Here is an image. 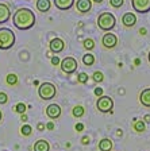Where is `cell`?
<instances>
[{
	"instance_id": "5b68a950",
	"label": "cell",
	"mask_w": 150,
	"mask_h": 151,
	"mask_svg": "<svg viewBox=\"0 0 150 151\" xmlns=\"http://www.w3.org/2000/svg\"><path fill=\"white\" fill-rule=\"evenodd\" d=\"M112 107H114V101L109 96H100L96 101V108L103 113L107 112L112 113Z\"/></svg>"
},
{
	"instance_id": "ffe728a7",
	"label": "cell",
	"mask_w": 150,
	"mask_h": 151,
	"mask_svg": "<svg viewBox=\"0 0 150 151\" xmlns=\"http://www.w3.org/2000/svg\"><path fill=\"white\" fill-rule=\"evenodd\" d=\"M72 113L75 117H83L85 113V109H84V107H81V105H76V107L73 108Z\"/></svg>"
},
{
	"instance_id": "cb8c5ba5",
	"label": "cell",
	"mask_w": 150,
	"mask_h": 151,
	"mask_svg": "<svg viewBox=\"0 0 150 151\" xmlns=\"http://www.w3.org/2000/svg\"><path fill=\"white\" fill-rule=\"evenodd\" d=\"M26 108H27V107H26V105H25L23 103H18V104L15 105V108H14V109H15L18 113L23 115V113H26Z\"/></svg>"
},
{
	"instance_id": "d4e9b609",
	"label": "cell",
	"mask_w": 150,
	"mask_h": 151,
	"mask_svg": "<svg viewBox=\"0 0 150 151\" xmlns=\"http://www.w3.org/2000/svg\"><path fill=\"white\" fill-rule=\"evenodd\" d=\"M84 47L87 49V50H92V49L95 47V42H93V39H91V38L85 39V41H84Z\"/></svg>"
},
{
	"instance_id": "f546056e",
	"label": "cell",
	"mask_w": 150,
	"mask_h": 151,
	"mask_svg": "<svg viewBox=\"0 0 150 151\" xmlns=\"http://www.w3.org/2000/svg\"><path fill=\"white\" fill-rule=\"evenodd\" d=\"M59 58L57 55H54V57H51V65H54V66H57V65H59Z\"/></svg>"
},
{
	"instance_id": "4dcf8cb0",
	"label": "cell",
	"mask_w": 150,
	"mask_h": 151,
	"mask_svg": "<svg viewBox=\"0 0 150 151\" xmlns=\"http://www.w3.org/2000/svg\"><path fill=\"white\" fill-rule=\"evenodd\" d=\"M75 129L77 132H81L83 129H84V124H83V123H77V124L75 126Z\"/></svg>"
},
{
	"instance_id": "277c9868",
	"label": "cell",
	"mask_w": 150,
	"mask_h": 151,
	"mask_svg": "<svg viewBox=\"0 0 150 151\" xmlns=\"http://www.w3.org/2000/svg\"><path fill=\"white\" fill-rule=\"evenodd\" d=\"M56 93H57V89L51 82H43L38 88V96L42 100H51V99H54Z\"/></svg>"
},
{
	"instance_id": "ba28073f",
	"label": "cell",
	"mask_w": 150,
	"mask_h": 151,
	"mask_svg": "<svg viewBox=\"0 0 150 151\" xmlns=\"http://www.w3.org/2000/svg\"><path fill=\"white\" fill-rule=\"evenodd\" d=\"M101 43H103V46L106 47V49H112V47H115L116 45H118V38H116L115 34L108 32V34L103 35V38H101Z\"/></svg>"
},
{
	"instance_id": "30bf717a",
	"label": "cell",
	"mask_w": 150,
	"mask_h": 151,
	"mask_svg": "<svg viewBox=\"0 0 150 151\" xmlns=\"http://www.w3.org/2000/svg\"><path fill=\"white\" fill-rule=\"evenodd\" d=\"M46 115H47V117L51 120L58 119V117L61 116V107L57 105V104H50L46 108Z\"/></svg>"
},
{
	"instance_id": "6da1fadb",
	"label": "cell",
	"mask_w": 150,
	"mask_h": 151,
	"mask_svg": "<svg viewBox=\"0 0 150 151\" xmlns=\"http://www.w3.org/2000/svg\"><path fill=\"white\" fill-rule=\"evenodd\" d=\"M12 22L18 30H30L35 24V15L30 8H19L14 14Z\"/></svg>"
},
{
	"instance_id": "f1b7e54d",
	"label": "cell",
	"mask_w": 150,
	"mask_h": 151,
	"mask_svg": "<svg viewBox=\"0 0 150 151\" xmlns=\"http://www.w3.org/2000/svg\"><path fill=\"white\" fill-rule=\"evenodd\" d=\"M8 101V96L4 92H0V104H6Z\"/></svg>"
},
{
	"instance_id": "d6a6232c",
	"label": "cell",
	"mask_w": 150,
	"mask_h": 151,
	"mask_svg": "<svg viewBox=\"0 0 150 151\" xmlns=\"http://www.w3.org/2000/svg\"><path fill=\"white\" fill-rule=\"evenodd\" d=\"M95 94H96L97 97L103 96V89H101V88H96V89H95Z\"/></svg>"
},
{
	"instance_id": "d590c367",
	"label": "cell",
	"mask_w": 150,
	"mask_h": 151,
	"mask_svg": "<svg viewBox=\"0 0 150 151\" xmlns=\"http://www.w3.org/2000/svg\"><path fill=\"white\" fill-rule=\"evenodd\" d=\"M20 120H22V122H27V115H26V113L20 115Z\"/></svg>"
},
{
	"instance_id": "74e56055",
	"label": "cell",
	"mask_w": 150,
	"mask_h": 151,
	"mask_svg": "<svg viewBox=\"0 0 150 151\" xmlns=\"http://www.w3.org/2000/svg\"><path fill=\"white\" fill-rule=\"evenodd\" d=\"M139 32H141L142 35H145V34H146V28H141V30H139Z\"/></svg>"
},
{
	"instance_id": "d6986e66",
	"label": "cell",
	"mask_w": 150,
	"mask_h": 151,
	"mask_svg": "<svg viewBox=\"0 0 150 151\" xmlns=\"http://www.w3.org/2000/svg\"><path fill=\"white\" fill-rule=\"evenodd\" d=\"M83 62H84V65L85 66H91V65H93L95 63V55L93 54H85L84 57H83Z\"/></svg>"
},
{
	"instance_id": "2e32d148",
	"label": "cell",
	"mask_w": 150,
	"mask_h": 151,
	"mask_svg": "<svg viewBox=\"0 0 150 151\" xmlns=\"http://www.w3.org/2000/svg\"><path fill=\"white\" fill-rule=\"evenodd\" d=\"M50 150V145L49 142L45 140V139H39V140L35 142L34 145V151H49Z\"/></svg>"
},
{
	"instance_id": "1f68e13d",
	"label": "cell",
	"mask_w": 150,
	"mask_h": 151,
	"mask_svg": "<svg viewBox=\"0 0 150 151\" xmlns=\"http://www.w3.org/2000/svg\"><path fill=\"white\" fill-rule=\"evenodd\" d=\"M89 142H91V139H89V136H83L81 138V143L84 146H87V145H89Z\"/></svg>"
},
{
	"instance_id": "8992f818",
	"label": "cell",
	"mask_w": 150,
	"mask_h": 151,
	"mask_svg": "<svg viewBox=\"0 0 150 151\" xmlns=\"http://www.w3.org/2000/svg\"><path fill=\"white\" fill-rule=\"evenodd\" d=\"M59 66H61V70H62L64 73H66V74H72V73L76 72L78 63L73 57H65V58L59 62Z\"/></svg>"
},
{
	"instance_id": "44dd1931",
	"label": "cell",
	"mask_w": 150,
	"mask_h": 151,
	"mask_svg": "<svg viewBox=\"0 0 150 151\" xmlns=\"http://www.w3.org/2000/svg\"><path fill=\"white\" fill-rule=\"evenodd\" d=\"M133 127H134V129L137 132H143L145 128H146V126H145V123L142 122V120H135L134 124H133Z\"/></svg>"
},
{
	"instance_id": "e0dca14e",
	"label": "cell",
	"mask_w": 150,
	"mask_h": 151,
	"mask_svg": "<svg viewBox=\"0 0 150 151\" xmlns=\"http://www.w3.org/2000/svg\"><path fill=\"white\" fill-rule=\"evenodd\" d=\"M99 150L100 151H111L112 150V140L108 138H104L99 142Z\"/></svg>"
},
{
	"instance_id": "9c48e42d",
	"label": "cell",
	"mask_w": 150,
	"mask_h": 151,
	"mask_svg": "<svg viewBox=\"0 0 150 151\" xmlns=\"http://www.w3.org/2000/svg\"><path fill=\"white\" fill-rule=\"evenodd\" d=\"M49 46H50V51H51V53L58 54L65 49V42H64L61 38H53V39L50 41Z\"/></svg>"
},
{
	"instance_id": "e575fe53",
	"label": "cell",
	"mask_w": 150,
	"mask_h": 151,
	"mask_svg": "<svg viewBox=\"0 0 150 151\" xmlns=\"http://www.w3.org/2000/svg\"><path fill=\"white\" fill-rule=\"evenodd\" d=\"M46 128H47V129H54V123H53V122L47 123V124H46Z\"/></svg>"
},
{
	"instance_id": "83f0119b",
	"label": "cell",
	"mask_w": 150,
	"mask_h": 151,
	"mask_svg": "<svg viewBox=\"0 0 150 151\" xmlns=\"http://www.w3.org/2000/svg\"><path fill=\"white\" fill-rule=\"evenodd\" d=\"M77 80H78V82H80V84H85V82L88 81V74H87V73H80Z\"/></svg>"
},
{
	"instance_id": "8fae6325",
	"label": "cell",
	"mask_w": 150,
	"mask_h": 151,
	"mask_svg": "<svg viewBox=\"0 0 150 151\" xmlns=\"http://www.w3.org/2000/svg\"><path fill=\"white\" fill-rule=\"evenodd\" d=\"M76 8L81 14L89 12L92 8V0H77L76 1Z\"/></svg>"
},
{
	"instance_id": "7c38bea8",
	"label": "cell",
	"mask_w": 150,
	"mask_h": 151,
	"mask_svg": "<svg viewBox=\"0 0 150 151\" xmlns=\"http://www.w3.org/2000/svg\"><path fill=\"white\" fill-rule=\"evenodd\" d=\"M122 23L126 27H133V26L137 23V16L133 12H126L122 18Z\"/></svg>"
},
{
	"instance_id": "7402d4cb",
	"label": "cell",
	"mask_w": 150,
	"mask_h": 151,
	"mask_svg": "<svg viewBox=\"0 0 150 151\" xmlns=\"http://www.w3.org/2000/svg\"><path fill=\"white\" fill-rule=\"evenodd\" d=\"M20 132H22L23 136H30V135H31V132H33L31 126H28V124H25V126L20 128Z\"/></svg>"
},
{
	"instance_id": "7a4b0ae2",
	"label": "cell",
	"mask_w": 150,
	"mask_h": 151,
	"mask_svg": "<svg viewBox=\"0 0 150 151\" xmlns=\"http://www.w3.org/2000/svg\"><path fill=\"white\" fill-rule=\"evenodd\" d=\"M15 43V34L7 27L0 28V50H8Z\"/></svg>"
},
{
	"instance_id": "3957f363",
	"label": "cell",
	"mask_w": 150,
	"mask_h": 151,
	"mask_svg": "<svg viewBox=\"0 0 150 151\" xmlns=\"http://www.w3.org/2000/svg\"><path fill=\"white\" fill-rule=\"evenodd\" d=\"M116 19L111 12H101L97 18V26L103 31H109L115 27Z\"/></svg>"
},
{
	"instance_id": "5bb4252c",
	"label": "cell",
	"mask_w": 150,
	"mask_h": 151,
	"mask_svg": "<svg viewBox=\"0 0 150 151\" xmlns=\"http://www.w3.org/2000/svg\"><path fill=\"white\" fill-rule=\"evenodd\" d=\"M9 18H11V11L8 6L0 3V23H6Z\"/></svg>"
},
{
	"instance_id": "836d02e7",
	"label": "cell",
	"mask_w": 150,
	"mask_h": 151,
	"mask_svg": "<svg viewBox=\"0 0 150 151\" xmlns=\"http://www.w3.org/2000/svg\"><path fill=\"white\" fill-rule=\"evenodd\" d=\"M45 127H46V126H45L43 123H39V124H38V126H37V128H38V131H43V129H45Z\"/></svg>"
},
{
	"instance_id": "ab89813d",
	"label": "cell",
	"mask_w": 150,
	"mask_h": 151,
	"mask_svg": "<svg viewBox=\"0 0 150 151\" xmlns=\"http://www.w3.org/2000/svg\"><path fill=\"white\" fill-rule=\"evenodd\" d=\"M1 117H3V113H1V111H0V120H1Z\"/></svg>"
},
{
	"instance_id": "4316f807",
	"label": "cell",
	"mask_w": 150,
	"mask_h": 151,
	"mask_svg": "<svg viewBox=\"0 0 150 151\" xmlns=\"http://www.w3.org/2000/svg\"><path fill=\"white\" fill-rule=\"evenodd\" d=\"M93 80L96 82H101L104 80V76H103V73L101 72H95L93 73Z\"/></svg>"
},
{
	"instance_id": "4fadbf2b",
	"label": "cell",
	"mask_w": 150,
	"mask_h": 151,
	"mask_svg": "<svg viewBox=\"0 0 150 151\" xmlns=\"http://www.w3.org/2000/svg\"><path fill=\"white\" fill-rule=\"evenodd\" d=\"M54 4L58 9L61 11H66V9L72 8L75 4V0H54Z\"/></svg>"
},
{
	"instance_id": "60d3db41",
	"label": "cell",
	"mask_w": 150,
	"mask_h": 151,
	"mask_svg": "<svg viewBox=\"0 0 150 151\" xmlns=\"http://www.w3.org/2000/svg\"><path fill=\"white\" fill-rule=\"evenodd\" d=\"M149 62H150V51H149Z\"/></svg>"
},
{
	"instance_id": "f35d334b",
	"label": "cell",
	"mask_w": 150,
	"mask_h": 151,
	"mask_svg": "<svg viewBox=\"0 0 150 151\" xmlns=\"http://www.w3.org/2000/svg\"><path fill=\"white\" fill-rule=\"evenodd\" d=\"M92 1H95V3H99V4H100L101 1H103V0H92Z\"/></svg>"
},
{
	"instance_id": "603a6c76",
	"label": "cell",
	"mask_w": 150,
	"mask_h": 151,
	"mask_svg": "<svg viewBox=\"0 0 150 151\" xmlns=\"http://www.w3.org/2000/svg\"><path fill=\"white\" fill-rule=\"evenodd\" d=\"M16 82H18V77H16V74H8L7 76V84L8 85H16Z\"/></svg>"
},
{
	"instance_id": "ac0fdd59",
	"label": "cell",
	"mask_w": 150,
	"mask_h": 151,
	"mask_svg": "<svg viewBox=\"0 0 150 151\" xmlns=\"http://www.w3.org/2000/svg\"><path fill=\"white\" fill-rule=\"evenodd\" d=\"M50 0H38L37 1V9L39 12H47L50 9Z\"/></svg>"
},
{
	"instance_id": "484cf974",
	"label": "cell",
	"mask_w": 150,
	"mask_h": 151,
	"mask_svg": "<svg viewBox=\"0 0 150 151\" xmlns=\"http://www.w3.org/2000/svg\"><path fill=\"white\" fill-rule=\"evenodd\" d=\"M125 3V0H109V4L114 7V8H120Z\"/></svg>"
},
{
	"instance_id": "52a82bcc",
	"label": "cell",
	"mask_w": 150,
	"mask_h": 151,
	"mask_svg": "<svg viewBox=\"0 0 150 151\" xmlns=\"http://www.w3.org/2000/svg\"><path fill=\"white\" fill-rule=\"evenodd\" d=\"M131 6L135 12H150V0H131Z\"/></svg>"
},
{
	"instance_id": "8d00e7d4",
	"label": "cell",
	"mask_w": 150,
	"mask_h": 151,
	"mask_svg": "<svg viewBox=\"0 0 150 151\" xmlns=\"http://www.w3.org/2000/svg\"><path fill=\"white\" fill-rule=\"evenodd\" d=\"M143 120H145V122H146V123H150V115H145Z\"/></svg>"
},
{
	"instance_id": "9a60e30c",
	"label": "cell",
	"mask_w": 150,
	"mask_h": 151,
	"mask_svg": "<svg viewBox=\"0 0 150 151\" xmlns=\"http://www.w3.org/2000/svg\"><path fill=\"white\" fill-rule=\"evenodd\" d=\"M139 101H141L142 105L150 108V88H146L141 92V94H139Z\"/></svg>"
}]
</instances>
